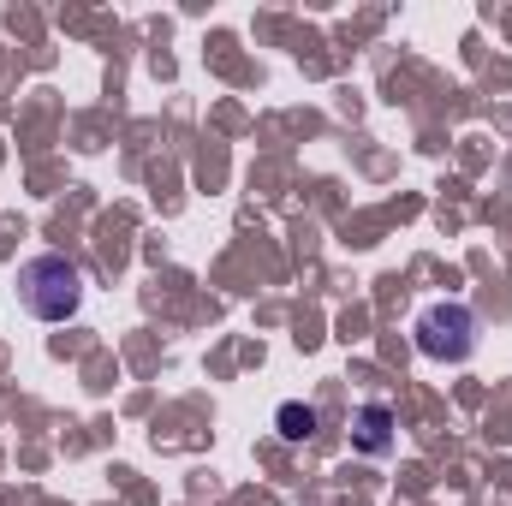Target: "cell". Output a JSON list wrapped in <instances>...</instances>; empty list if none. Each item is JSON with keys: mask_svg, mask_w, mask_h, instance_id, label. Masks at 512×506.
<instances>
[{"mask_svg": "<svg viewBox=\"0 0 512 506\" xmlns=\"http://www.w3.org/2000/svg\"><path fill=\"white\" fill-rule=\"evenodd\" d=\"M18 292H24V310H30V316L66 322V316L78 310V298H84V280H78V268H72L66 256H36V262H24V274H18Z\"/></svg>", "mask_w": 512, "mask_h": 506, "instance_id": "1", "label": "cell"}, {"mask_svg": "<svg viewBox=\"0 0 512 506\" xmlns=\"http://www.w3.org/2000/svg\"><path fill=\"white\" fill-rule=\"evenodd\" d=\"M417 346L429 358H465L471 352V310L465 304H435L423 322H417Z\"/></svg>", "mask_w": 512, "mask_h": 506, "instance_id": "2", "label": "cell"}, {"mask_svg": "<svg viewBox=\"0 0 512 506\" xmlns=\"http://www.w3.org/2000/svg\"><path fill=\"white\" fill-rule=\"evenodd\" d=\"M280 435L286 441H310L316 435V411L310 405H280Z\"/></svg>", "mask_w": 512, "mask_h": 506, "instance_id": "3", "label": "cell"}]
</instances>
